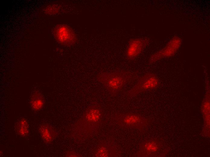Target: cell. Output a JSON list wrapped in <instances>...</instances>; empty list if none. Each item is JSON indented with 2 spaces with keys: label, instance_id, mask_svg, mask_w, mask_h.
Here are the masks:
<instances>
[{
  "label": "cell",
  "instance_id": "obj_1",
  "mask_svg": "<svg viewBox=\"0 0 210 157\" xmlns=\"http://www.w3.org/2000/svg\"><path fill=\"white\" fill-rule=\"evenodd\" d=\"M102 117L101 109L98 105L94 104L90 106L77 123L75 132L81 137L87 136L99 126Z\"/></svg>",
  "mask_w": 210,
  "mask_h": 157
},
{
  "label": "cell",
  "instance_id": "obj_2",
  "mask_svg": "<svg viewBox=\"0 0 210 157\" xmlns=\"http://www.w3.org/2000/svg\"><path fill=\"white\" fill-rule=\"evenodd\" d=\"M135 74L126 71L103 72L97 76V79L111 94L121 91L129 82L133 80Z\"/></svg>",
  "mask_w": 210,
  "mask_h": 157
},
{
  "label": "cell",
  "instance_id": "obj_3",
  "mask_svg": "<svg viewBox=\"0 0 210 157\" xmlns=\"http://www.w3.org/2000/svg\"><path fill=\"white\" fill-rule=\"evenodd\" d=\"M159 85V80L155 75L146 74L141 77L134 87L128 91V96L132 97L140 93L155 89Z\"/></svg>",
  "mask_w": 210,
  "mask_h": 157
},
{
  "label": "cell",
  "instance_id": "obj_4",
  "mask_svg": "<svg viewBox=\"0 0 210 157\" xmlns=\"http://www.w3.org/2000/svg\"><path fill=\"white\" fill-rule=\"evenodd\" d=\"M118 122L122 127L127 128L141 129L148 122L147 119L140 115L128 113L118 117Z\"/></svg>",
  "mask_w": 210,
  "mask_h": 157
},
{
  "label": "cell",
  "instance_id": "obj_5",
  "mask_svg": "<svg viewBox=\"0 0 210 157\" xmlns=\"http://www.w3.org/2000/svg\"><path fill=\"white\" fill-rule=\"evenodd\" d=\"M161 145L157 139L145 140L140 145L137 157L163 156L160 153Z\"/></svg>",
  "mask_w": 210,
  "mask_h": 157
},
{
  "label": "cell",
  "instance_id": "obj_6",
  "mask_svg": "<svg viewBox=\"0 0 210 157\" xmlns=\"http://www.w3.org/2000/svg\"><path fill=\"white\" fill-rule=\"evenodd\" d=\"M181 43L180 39L173 38L164 48L151 56L150 62H154L161 58L173 55L180 47Z\"/></svg>",
  "mask_w": 210,
  "mask_h": 157
},
{
  "label": "cell",
  "instance_id": "obj_7",
  "mask_svg": "<svg viewBox=\"0 0 210 157\" xmlns=\"http://www.w3.org/2000/svg\"><path fill=\"white\" fill-rule=\"evenodd\" d=\"M147 43L146 40L141 39L131 40L126 51V58L130 60L135 59L142 51Z\"/></svg>",
  "mask_w": 210,
  "mask_h": 157
},
{
  "label": "cell",
  "instance_id": "obj_8",
  "mask_svg": "<svg viewBox=\"0 0 210 157\" xmlns=\"http://www.w3.org/2000/svg\"><path fill=\"white\" fill-rule=\"evenodd\" d=\"M118 156L117 151L114 146L104 143L99 145L93 155L94 157H116Z\"/></svg>",
  "mask_w": 210,
  "mask_h": 157
},
{
  "label": "cell",
  "instance_id": "obj_9",
  "mask_svg": "<svg viewBox=\"0 0 210 157\" xmlns=\"http://www.w3.org/2000/svg\"><path fill=\"white\" fill-rule=\"evenodd\" d=\"M202 111L205 120V128L206 132L209 131L210 124V96L209 93H207L205 97L202 106Z\"/></svg>",
  "mask_w": 210,
  "mask_h": 157
},
{
  "label": "cell",
  "instance_id": "obj_10",
  "mask_svg": "<svg viewBox=\"0 0 210 157\" xmlns=\"http://www.w3.org/2000/svg\"><path fill=\"white\" fill-rule=\"evenodd\" d=\"M40 132L44 141L47 143H50L53 140L57 133L50 125L42 126L40 129Z\"/></svg>",
  "mask_w": 210,
  "mask_h": 157
},
{
  "label": "cell",
  "instance_id": "obj_11",
  "mask_svg": "<svg viewBox=\"0 0 210 157\" xmlns=\"http://www.w3.org/2000/svg\"><path fill=\"white\" fill-rule=\"evenodd\" d=\"M58 37L60 40V41L65 44H71L73 42L74 35L72 32L66 27H61L58 32Z\"/></svg>",
  "mask_w": 210,
  "mask_h": 157
},
{
  "label": "cell",
  "instance_id": "obj_12",
  "mask_svg": "<svg viewBox=\"0 0 210 157\" xmlns=\"http://www.w3.org/2000/svg\"><path fill=\"white\" fill-rule=\"evenodd\" d=\"M44 104V98L39 93L36 92L33 95L31 100V105L33 110L38 111L41 109Z\"/></svg>",
  "mask_w": 210,
  "mask_h": 157
},
{
  "label": "cell",
  "instance_id": "obj_13",
  "mask_svg": "<svg viewBox=\"0 0 210 157\" xmlns=\"http://www.w3.org/2000/svg\"><path fill=\"white\" fill-rule=\"evenodd\" d=\"M18 131L21 135L25 136L27 135L29 132L28 127L27 121L25 119H22L20 121L18 126Z\"/></svg>",
  "mask_w": 210,
  "mask_h": 157
},
{
  "label": "cell",
  "instance_id": "obj_14",
  "mask_svg": "<svg viewBox=\"0 0 210 157\" xmlns=\"http://www.w3.org/2000/svg\"><path fill=\"white\" fill-rule=\"evenodd\" d=\"M65 156L67 157H79L81 156L79 153H78L74 151H70L67 152Z\"/></svg>",
  "mask_w": 210,
  "mask_h": 157
}]
</instances>
